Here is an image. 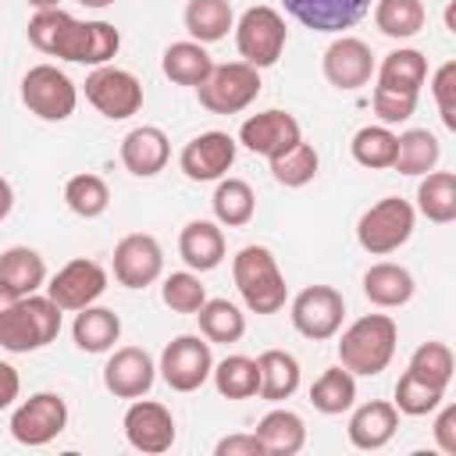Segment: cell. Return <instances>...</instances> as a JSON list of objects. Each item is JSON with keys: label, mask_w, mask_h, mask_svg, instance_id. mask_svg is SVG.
I'll return each instance as SVG.
<instances>
[{"label": "cell", "mask_w": 456, "mask_h": 456, "mask_svg": "<svg viewBox=\"0 0 456 456\" xmlns=\"http://www.w3.org/2000/svg\"><path fill=\"white\" fill-rule=\"evenodd\" d=\"M28 43L39 53H50V57H61V61H71V64L100 68L118 53L121 36L110 21H78L68 11L50 7V11L32 14Z\"/></svg>", "instance_id": "1"}, {"label": "cell", "mask_w": 456, "mask_h": 456, "mask_svg": "<svg viewBox=\"0 0 456 456\" xmlns=\"http://www.w3.org/2000/svg\"><path fill=\"white\" fill-rule=\"evenodd\" d=\"M395 342H399L395 321L388 314H367V317L353 321L342 331V338H338V363L349 374L374 378V374H381L392 363Z\"/></svg>", "instance_id": "2"}, {"label": "cell", "mask_w": 456, "mask_h": 456, "mask_svg": "<svg viewBox=\"0 0 456 456\" xmlns=\"http://www.w3.org/2000/svg\"><path fill=\"white\" fill-rule=\"evenodd\" d=\"M61 331V306L50 296H18L0 310V346L7 353H36L50 346Z\"/></svg>", "instance_id": "3"}, {"label": "cell", "mask_w": 456, "mask_h": 456, "mask_svg": "<svg viewBox=\"0 0 456 456\" xmlns=\"http://www.w3.org/2000/svg\"><path fill=\"white\" fill-rule=\"evenodd\" d=\"M232 278L235 289L242 296V303L253 314H278L289 299V285L285 274L278 271V260L267 246H242L232 260Z\"/></svg>", "instance_id": "4"}, {"label": "cell", "mask_w": 456, "mask_h": 456, "mask_svg": "<svg viewBox=\"0 0 456 456\" xmlns=\"http://www.w3.org/2000/svg\"><path fill=\"white\" fill-rule=\"evenodd\" d=\"M413 207L403 196H385L374 207H367L356 221V242L370 253V256H388L399 246L410 242L413 235Z\"/></svg>", "instance_id": "5"}, {"label": "cell", "mask_w": 456, "mask_h": 456, "mask_svg": "<svg viewBox=\"0 0 456 456\" xmlns=\"http://www.w3.org/2000/svg\"><path fill=\"white\" fill-rule=\"evenodd\" d=\"M285 39H289L285 18H281L274 7H267V4L246 7L242 18L235 21V46H239V57H242L246 64H253L256 71L278 64L281 50H285Z\"/></svg>", "instance_id": "6"}, {"label": "cell", "mask_w": 456, "mask_h": 456, "mask_svg": "<svg viewBox=\"0 0 456 456\" xmlns=\"http://www.w3.org/2000/svg\"><path fill=\"white\" fill-rule=\"evenodd\" d=\"M256 93H260V71L246 61L214 64L210 75L196 86L200 107H207L210 114H239L256 100Z\"/></svg>", "instance_id": "7"}, {"label": "cell", "mask_w": 456, "mask_h": 456, "mask_svg": "<svg viewBox=\"0 0 456 456\" xmlns=\"http://www.w3.org/2000/svg\"><path fill=\"white\" fill-rule=\"evenodd\" d=\"M21 103L43 121H64L75 114L78 89L57 64H32L21 75Z\"/></svg>", "instance_id": "8"}, {"label": "cell", "mask_w": 456, "mask_h": 456, "mask_svg": "<svg viewBox=\"0 0 456 456\" xmlns=\"http://www.w3.org/2000/svg\"><path fill=\"white\" fill-rule=\"evenodd\" d=\"M86 100L110 121H125L142 107V82L114 64H100L86 78Z\"/></svg>", "instance_id": "9"}, {"label": "cell", "mask_w": 456, "mask_h": 456, "mask_svg": "<svg viewBox=\"0 0 456 456\" xmlns=\"http://www.w3.org/2000/svg\"><path fill=\"white\" fill-rule=\"evenodd\" d=\"M160 378L167 381V388L175 392H196L210 370H214V353L210 342L203 335H178L164 346L160 353Z\"/></svg>", "instance_id": "10"}, {"label": "cell", "mask_w": 456, "mask_h": 456, "mask_svg": "<svg viewBox=\"0 0 456 456\" xmlns=\"http://www.w3.org/2000/svg\"><path fill=\"white\" fill-rule=\"evenodd\" d=\"M342 317H346V299L331 285H306L292 299V328L310 342L335 338L342 328Z\"/></svg>", "instance_id": "11"}, {"label": "cell", "mask_w": 456, "mask_h": 456, "mask_svg": "<svg viewBox=\"0 0 456 456\" xmlns=\"http://www.w3.org/2000/svg\"><path fill=\"white\" fill-rule=\"evenodd\" d=\"M68 428V403L57 392H36L11 413V435L21 445H46Z\"/></svg>", "instance_id": "12"}, {"label": "cell", "mask_w": 456, "mask_h": 456, "mask_svg": "<svg viewBox=\"0 0 456 456\" xmlns=\"http://www.w3.org/2000/svg\"><path fill=\"white\" fill-rule=\"evenodd\" d=\"M107 289V271L89 260V256H75L68 260L46 285V296L61 306V310H82L89 303H96Z\"/></svg>", "instance_id": "13"}, {"label": "cell", "mask_w": 456, "mask_h": 456, "mask_svg": "<svg viewBox=\"0 0 456 456\" xmlns=\"http://www.w3.org/2000/svg\"><path fill=\"white\" fill-rule=\"evenodd\" d=\"M164 271V249L153 235L132 232L114 246V278L125 289H146Z\"/></svg>", "instance_id": "14"}, {"label": "cell", "mask_w": 456, "mask_h": 456, "mask_svg": "<svg viewBox=\"0 0 456 456\" xmlns=\"http://www.w3.org/2000/svg\"><path fill=\"white\" fill-rule=\"evenodd\" d=\"M235 139L228 132H200L196 139H189L182 146V157H178V167L185 178L192 182H217L224 178V171L235 164Z\"/></svg>", "instance_id": "15"}, {"label": "cell", "mask_w": 456, "mask_h": 456, "mask_svg": "<svg viewBox=\"0 0 456 456\" xmlns=\"http://www.w3.org/2000/svg\"><path fill=\"white\" fill-rule=\"evenodd\" d=\"M125 438L139 452H167L175 445V417L164 403L153 399H135L125 413Z\"/></svg>", "instance_id": "16"}, {"label": "cell", "mask_w": 456, "mask_h": 456, "mask_svg": "<svg viewBox=\"0 0 456 456\" xmlns=\"http://www.w3.org/2000/svg\"><path fill=\"white\" fill-rule=\"evenodd\" d=\"M153 378H157V363L139 346H121L103 363V388L118 399H142L153 388Z\"/></svg>", "instance_id": "17"}, {"label": "cell", "mask_w": 456, "mask_h": 456, "mask_svg": "<svg viewBox=\"0 0 456 456\" xmlns=\"http://www.w3.org/2000/svg\"><path fill=\"white\" fill-rule=\"evenodd\" d=\"M321 68H324V78H328L335 89L353 93V89H360V86L370 82V75H374V53H370V46H367L363 39H356V36H338V39L324 50Z\"/></svg>", "instance_id": "18"}, {"label": "cell", "mask_w": 456, "mask_h": 456, "mask_svg": "<svg viewBox=\"0 0 456 456\" xmlns=\"http://www.w3.org/2000/svg\"><path fill=\"white\" fill-rule=\"evenodd\" d=\"M299 121L289 114V110H260L253 118L242 121L239 128V142L249 150V153H260V157H274L281 150H289L292 142H299Z\"/></svg>", "instance_id": "19"}, {"label": "cell", "mask_w": 456, "mask_h": 456, "mask_svg": "<svg viewBox=\"0 0 456 456\" xmlns=\"http://www.w3.org/2000/svg\"><path fill=\"white\" fill-rule=\"evenodd\" d=\"M281 4L299 25L314 28V32L353 28L370 11V0H281Z\"/></svg>", "instance_id": "20"}, {"label": "cell", "mask_w": 456, "mask_h": 456, "mask_svg": "<svg viewBox=\"0 0 456 456\" xmlns=\"http://www.w3.org/2000/svg\"><path fill=\"white\" fill-rule=\"evenodd\" d=\"M171 157V142L157 125H139L121 139V164L135 178H153L164 171Z\"/></svg>", "instance_id": "21"}, {"label": "cell", "mask_w": 456, "mask_h": 456, "mask_svg": "<svg viewBox=\"0 0 456 456\" xmlns=\"http://www.w3.org/2000/svg\"><path fill=\"white\" fill-rule=\"evenodd\" d=\"M395 428H399V410L392 403H385V399H370V403H363V406L353 410L346 431H349V442L356 449L374 452V449H381V445L392 442Z\"/></svg>", "instance_id": "22"}, {"label": "cell", "mask_w": 456, "mask_h": 456, "mask_svg": "<svg viewBox=\"0 0 456 456\" xmlns=\"http://www.w3.org/2000/svg\"><path fill=\"white\" fill-rule=\"evenodd\" d=\"M178 256L196 274L214 271L224 260V232L217 228V221H189L178 235Z\"/></svg>", "instance_id": "23"}, {"label": "cell", "mask_w": 456, "mask_h": 456, "mask_svg": "<svg viewBox=\"0 0 456 456\" xmlns=\"http://www.w3.org/2000/svg\"><path fill=\"white\" fill-rule=\"evenodd\" d=\"M413 274L403 267V264H392V260H381V264H370L363 271V296L381 306V310H395V306H406L413 299Z\"/></svg>", "instance_id": "24"}, {"label": "cell", "mask_w": 456, "mask_h": 456, "mask_svg": "<svg viewBox=\"0 0 456 456\" xmlns=\"http://www.w3.org/2000/svg\"><path fill=\"white\" fill-rule=\"evenodd\" d=\"M118 335H121V317L114 310L93 306V303L82 306V310H75L71 338H75V346L82 353H107V349H114Z\"/></svg>", "instance_id": "25"}, {"label": "cell", "mask_w": 456, "mask_h": 456, "mask_svg": "<svg viewBox=\"0 0 456 456\" xmlns=\"http://www.w3.org/2000/svg\"><path fill=\"white\" fill-rule=\"evenodd\" d=\"M256 438L267 456H296L306 445V424L292 410H271L260 417Z\"/></svg>", "instance_id": "26"}, {"label": "cell", "mask_w": 456, "mask_h": 456, "mask_svg": "<svg viewBox=\"0 0 456 456\" xmlns=\"http://www.w3.org/2000/svg\"><path fill=\"white\" fill-rule=\"evenodd\" d=\"M256 367H260V388H256L260 399L281 403V399H289L299 388V360L292 353H285V349H264L256 356Z\"/></svg>", "instance_id": "27"}, {"label": "cell", "mask_w": 456, "mask_h": 456, "mask_svg": "<svg viewBox=\"0 0 456 456\" xmlns=\"http://www.w3.org/2000/svg\"><path fill=\"white\" fill-rule=\"evenodd\" d=\"M0 281L11 285L14 296H32L46 281V264L28 246H11L0 253Z\"/></svg>", "instance_id": "28"}, {"label": "cell", "mask_w": 456, "mask_h": 456, "mask_svg": "<svg viewBox=\"0 0 456 456\" xmlns=\"http://www.w3.org/2000/svg\"><path fill=\"white\" fill-rule=\"evenodd\" d=\"M160 68H164V75H167L175 86H192V89H196V86L210 75L214 61H210V53L203 50V43L182 39V43H171V46L164 50Z\"/></svg>", "instance_id": "29"}, {"label": "cell", "mask_w": 456, "mask_h": 456, "mask_svg": "<svg viewBox=\"0 0 456 456\" xmlns=\"http://www.w3.org/2000/svg\"><path fill=\"white\" fill-rule=\"evenodd\" d=\"M374 71H378V86L403 89V93H420V86L428 78V57L413 46H399V50L385 53V61Z\"/></svg>", "instance_id": "30"}, {"label": "cell", "mask_w": 456, "mask_h": 456, "mask_svg": "<svg viewBox=\"0 0 456 456\" xmlns=\"http://www.w3.org/2000/svg\"><path fill=\"white\" fill-rule=\"evenodd\" d=\"M438 157H442V146L428 128H406L403 135H395L392 167L399 175H428V171H435Z\"/></svg>", "instance_id": "31"}, {"label": "cell", "mask_w": 456, "mask_h": 456, "mask_svg": "<svg viewBox=\"0 0 456 456\" xmlns=\"http://www.w3.org/2000/svg\"><path fill=\"white\" fill-rule=\"evenodd\" d=\"M210 207H214L217 224H224V228H242V224H249L253 214H256V196H253L249 182H242V178H217V189H214Z\"/></svg>", "instance_id": "32"}, {"label": "cell", "mask_w": 456, "mask_h": 456, "mask_svg": "<svg viewBox=\"0 0 456 456\" xmlns=\"http://www.w3.org/2000/svg\"><path fill=\"white\" fill-rule=\"evenodd\" d=\"M235 28V14L228 0H189L185 4V32L196 43H217Z\"/></svg>", "instance_id": "33"}, {"label": "cell", "mask_w": 456, "mask_h": 456, "mask_svg": "<svg viewBox=\"0 0 456 456\" xmlns=\"http://www.w3.org/2000/svg\"><path fill=\"white\" fill-rule=\"evenodd\" d=\"M417 210L435 224L456 221V175L452 171H428L424 182L417 185Z\"/></svg>", "instance_id": "34"}, {"label": "cell", "mask_w": 456, "mask_h": 456, "mask_svg": "<svg viewBox=\"0 0 456 456\" xmlns=\"http://www.w3.org/2000/svg\"><path fill=\"white\" fill-rule=\"evenodd\" d=\"M196 321H200V335L207 342H221V346H232L246 335V317L235 303L228 299H207L200 310H196Z\"/></svg>", "instance_id": "35"}, {"label": "cell", "mask_w": 456, "mask_h": 456, "mask_svg": "<svg viewBox=\"0 0 456 456\" xmlns=\"http://www.w3.org/2000/svg\"><path fill=\"white\" fill-rule=\"evenodd\" d=\"M210 378L224 399H249L260 388V367L253 356H242V353H232L221 363H214Z\"/></svg>", "instance_id": "36"}, {"label": "cell", "mask_w": 456, "mask_h": 456, "mask_svg": "<svg viewBox=\"0 0 456 456\" xmlns=\"http://www.w3.org/2000/svg\"><path fill=\"white\" fill-rule=\"evenodd\" d=\"M310 403L317 413H346L353 403H356V378L338 363V367H328L314 385H310Z\"/></svg>", "instance_id": "37"}, {"label": "cell", "mask_w": 456, "mask_h": 456, "mask_svg": "<svg viewBox=\"0 0 456 456\" xmlns=\"http://www.w3.org/2000/svg\"><path fill=\"white\" fill-rule=\"evenodd\" d=\"M428 11L424 0H378L374 4V25L388 39H410L424 28Z\"/></svg>", "instance_id": "38"}, {"label": "cell", "mask_w": 456, "mask_h": 456, "mask_svg": "<svg viewBox=\"0 0 456 456\" xmlns=\"http://www.w3.org/2000/svg\"><path fill=\"white\" fill-rule=\"evenodd\" d=\"M317 167H321L317 150H314L310 142H303V139L292 142L289 150H281V153L271 157V175H274V182L285 185V189H299V185H306V182L317 175Z\"/></svg>", "instance_id": "39"}, {"label": "cell", "mask_w": 456, "mask_h": 456, "mask_svg": "<svg viewBox=\"0 0 456 456\" xmlns=\"http://www.w3.org/2000/svg\"><path fill=\"white\" fill-rule=\"evenodd\" d=\"M353 160L360 167H370V171H381V167H392V157H395V132L388 125H363L353 142Z\"/></svg>", "instance_id": "40"}, {"label": "cell", "mask_w": 456, "mask_h": 456, "mask_svg": "<svg viewBox=\"0 0 456 456\" xmlns=\"http://www.w3.org/2000/svg\"><path fill=\"white\" fill-rule=\"evenodd\" d=\"M64 203H68V210L71 214H78V217H100L107 207H110V189H107V182L100 178V175H75V178H68V185H64Z\"/></svg>", "instance_id": "41"}, {"label": "cell", "mask_w": 456, "mask_h": 456, "mask_svg": "<svg viewBox=\"0 0 456 456\" xmlns=\"http://www.w3.org/2000/svg\"><path fill=\"white\" fill-rule=\"evenodd\" d=\"M452 367H456V360H452V349H449L445 342H424V346L413 349L406 370L417 374L420 381L435 385V388H449V381H452Z\"/></svg>", "instance_id": "42"}, {"label": "cell", "mask_w": 456, "mask_h": 456, "mask_svg": "<svg viewBox=\"0 0 456 456\" xmlns=\"http://www.w3.org/2000/svg\"><path fill=\"white\" fill-rule=\"evenodd\" d=\"M442 399H445V388H435V385H428V381H420L417 374H403L399 381H395V410L399 413H406V417H424V413H431V410H438L442 406Z\"/></svg>", "instance_id": "43"}, {"label": "cell", "mask_w": 456, "mask_h": 456, "mask_svg": "<svg viewBox=\"0 0 456 456\" xmlns=\"http://www.w3.org/2000/svg\"><path fill=\"white\" fill-rule=\"evenodd\" d=\"M160 299L175 314H196L207 303V289H203L196 271H171L160 285Z\"/></svg>", "instance_id": "44"}, {"label": "cell", "mask_w": 456, "mask_h": 456, "mask_svg": "<svg viewBox=\"0 0 456 456\" xmlns=\"http://www.w3.org/2000/svg\"><path fill=\"white\" fill-rule=\"evenodd\" d=\"M370 103H374V114L381 118V125H403V121H410L413 110H417V93H403V89L374 86Z\"/></svg>", "instance_id": "45"}, {"label": "cell", "mask_w": 456, "mask_h": 456, "mask_svg": "<svg viewBox=\"0 0 456 456\" xmlns=\"http://www.w3.org/2000/svg\"><path fill=\"white\" fill-rule=\"evenodd\" d=\"M431 93H435V103H438V114H442L445 128H456V61H445L435 71Z\"/></svg>", "instance_id": "46"}, {"label": "cell", "mask_w": 456, "mask_h": 456, "mask_svg": "<svg viewBox=\"0 0 456 456\" xmlns=\"http://www.w3.org/2000/svg\"><path fill=\"white\" fill-rule=\"evenodd\" d=\"M214 452L217 456H267L260 438H256V431L253 435H228V438H221L214 445Z\"/></svg>", "instance_id": "47"}, {"label": "cell", "mask_w": 456, "mask_h": 456, "mask_svg": "<svg viewBox=\"0 0 456 456\" xmlns=\"http://www.w3.org/2000/svg\"><path fill=\"white\" fill-rule=\"evenodd\" d=\"M435 442L445 456H456V406H445L435 420Z\"/></svg>", "instance_id": "48"}, {"label": "cell", "mask_w": 456, "mask_h": 456, "mask_svg": "<svg viewBox=\"0 0 456 456\" xmlns=\"http://www.w3.org/2000/svg\"><path fill=\"white\" fill-rule=\"evenodd\" d=\"M18 392H21L18 370H14L7 360H0V410H7V406L18 399Z\"/></svg>", "instance_id": "49"}, {"label": "cell", "mask_w": 456, "mask_h": 456, "mask_svg": "<svg viewBox=\"0 0 456 456\" xmlns=\"http://www.w3.org/2000/svg\"><path fill=\"white\" fill-rule=\"evenodd\" d=\"M11 207H14V189L7 178H0V221L11 214Z\"/></svg>", "instance_id": "50"}, {"label": "cell", "mask_w": 456, "mask_h": 456, "mask_svg": "<svg viewBox=\"0 0 456 456\" xmlns=\"http://www.w3.org/2000/svg\"><path fill=\"white\" fill-rule=\"evenodd\" d=\"M14 299H18V296L11 292V285H4V281H0V310H7Z\"/></svg>", "instance_id": "51"}, {"label": "cell", "mask_w": 456, "mask_h": 456, "mask_svg": "<svg viewBox=\"0 0 456 456\" xmlns=\"http://www.w3.org/2000/svg\"><path fill=\"white\" fill-rule=\"evenodd\" d=\"M82 7H93V11H103V7H110L114 0H78Z\"/></svg>", "instance_id": "52"}, {"label": "cell", "mask_w": 456, "mask_h": 456, "mask_svg": "<svg viewBox=\"0 0 456 456\" xmlns=\"http://www.w3.org/2000/svg\"><path fill=\"white\" fill-rule=\"evenodd\" d=\"M36 11H46V7H61V0H28Z\"/></svg>", "instance_id": "53"}]
</instances>
